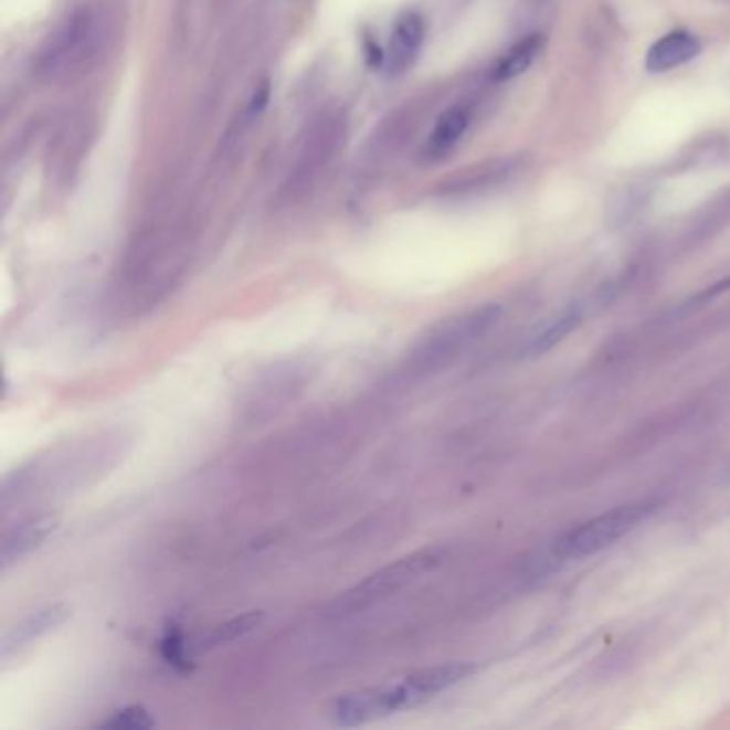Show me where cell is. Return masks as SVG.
I'll list each match as a JSON object with an SVG mask.
<instances>
[{
    "label": "cell",
    "mask_w": 730,
    "mask_h": 730,
    "mask_svg": "<svg viewBox=\"0 0 730 730\" xmlns=\"http://www.w3.org/2000/svg\"><path fill=\"white\" fill-rule=\"evenodd\" d=\"M112 41V18L102 4L82 2L43 39L35 73L43 82H67L93 70Z\"/></svg>",
    "instance_id": "cell-1"
},
{
    "label": "cell",
    "mask_w": 730,
    "mask_h": 730,
    "mask_svg": "<svg viewBox=\"0 0 730 730\" xmlns=\"http://www.w3.org/2000/svg\"><path fill=\"white\" fill-rule=\"evenodd\" d=\"M446 556H448V549L435 544V547L420 549L412 556L401 557V559L383 565L382 570L373 572L371 576H367L364 581H360L348 592L341 593L328 606V615L343 617V615H351V613L373 606L375 602L390 597L392 593L401 592L403 588H408L420 576L433 572L446 559Z\"/></svg>",
    "instance_id": "cell-2"
},
{
    "label": "cell",
    "mask_w": 730,
    "mask_h": 730,
    "mask_svg": "<svg viewBox=\"0 0 730 730\" xmlns=\"http://www.w3.org/2000/svg\"><path fill=\"white\" fill-rule=\"evenodd\" d=\"M501 307L485 305L474 311L456 315L435 326L412 351L410 371L431 373L448 364L461 351L480 341L488 330L499 321Z\"/></svg>",
    "instance_id": "cell-3"
},
{
    "label": "cell",
    "mask_w": 730,
    "mask_h": 730,
    "mask_svg": "<svg viewBox=\"0 0 730 730\" xmlns=\"http://www.w3.org/2000/svg\"><path fill=\"white\" fill-rule=\"evenodd\" d=\"M656 510L654 501H636L627 506H617L592 521H585L570 529L559 542L556 553L561 559H585L597 556L604 549L613 547L617 540L626 538L641 522L647 521Z\"/></svg>",
    "instance_id": "cell-4"
},
{
    "label": "cell",
    "mask_w": 730,
    "mask_h": 730,
    "mask_svg": "<svg viewBox=\"0 0 730 730\" xmlns=\"http://www.w3.org/2000/svg\"><path fill=\"white\" fill-rule=\"evenodd\" d=\"M408 702L399 684L369 688L360 692L339 696L330 707V720L337 727H360L373 720H382L396 711H405Z\"/></svg>",
    "instance_id": "cell-5"
},
{
    "label": "cell",
    "mask_w": 730,
    "mask_h": 730,
    "mask_svg": "<svg viewBox=\"0 0 730 730\" xmlns=\"http://www.w3.org/2000/svg\"><path fill=\"white\" fill-rule=\"evenodd\" d=\"M343 138V125L337 116H321L309 129V136L303 141L294 172L289 176V187L305 191L311 184L324 166L332 159L339 141Z\"/></svg>",
    "instance_id": "cell-6"
},
{
    "label": "cell",
    "mask_w": 730,
    "mask_h": 730,
    "mask_svg": "<svg viewBox=\"0 0 730 730\" xmlns=\"http://www.w3.org/2000/svg\"><path fill=\"white\" fill-rule=\"evenodd\" d=\"M476 668L478 666L474 662L433 664V666L420 668L416 673L408 675L403 679V686H405L408 695L412 696L414 707H420V705L429 702L431 698L451 690L456 684L465 681L467 677H472L476 673Z\"/></svg>",
    "instance_id": "cell-7"
},
{
    "label": "cell",
    "mask_w": 730,
    "mask_h": 730,
    "mask_svg": "<svg viewBox=\"0 0 730 730\" xmlns=\"http://www.w3.org/2000/svg\"><path fill=\"white\" fill-rule=\"evenodd\" d=\"M426 39V22L417 11H405L396 18L388 50H385V70L392 75H401L416 63L417 54Z\"/></svg>",
    "instance_id": "cell-8"
},
{
    "label": "cell",
    "mask_w": 730,
    "mask_h": 730,
    "mask_svg": "<svg viewBox=\"0 0 730 730\" xmlns=\"http://www.w3.org/2000/svg\"><path fill=\"white\" fill-rule=\"evenodd\" d=\"M70 615L71 606L65 602H56V604H47L43 609H36L35 613H31L22 622H18L2 636L0 658H2V662H7L13 654H20L24 647L35 643L36 638H41L50 630L65 624V620Z\"/></svg>",
    "instance_id": "cell-9"
},
{
    "label": "cell",
    "mask_w": 730,
    "mask_h": 730,
    "mask_svg": "<svg viewBox=\"0 0 730 730\" xmlns=\"http://www.w3.org/2000/svg\"><path fill=\"white\" fill-rule=\"evenodd\" d=\"M56 527H59V519L54 515H41V517L20 522L13 529L4 531L2 544H0L2 570H7L11 563L20 561L22 557L31 556L52 536V531Z\"/></svg>",
    "instance_id": "cell-10"
},
{
    "label": "cell",
    "mask_w": 730,
    "mask_h": 730,
    "mask_svg": "<svg viewBox=\"0 0 730 730\" xmlns=\"http://www.w3.org/2000/svg\"><path fill=\"white\" fill-rule=\"evenodd\" d=\"M698 54L700 41L688 31H675L662 36L649 47L645 67L652 73H664L695 61Z\"/></svg>",
    "instance_id": "cell-11"
},
{
    "label": "cell",
    "mask_w": 730,
    "mask_h": 730,
    "mask_svg": "<svg viewBox=\"0 0 730 730\" xmlns=\"http://www.w3.org/2000/svg\"><path fill=\"white\" fill-rule=\"evenodd\" d=\"M544 47H547V36L542 33L522 36L497 61V65L490 71V80L510 82V80L519 77L542 56Z\"/></svg>",
    "instance_id": "cell-12"
},
{
    "label": "cell",
    "mask_w": 730,
    "mask_h": 730,
    "mask_svg": "<svg viewBox=\"0 0 730 730\" xmlns=\"http://www.w3.org/2000/svg\"><path fill=\"white\" fill-rule=\"evenodd\" d=\"M469 120H472V116H469V109L467 107H463V105L448 107L437 118L431 136L426 139L424 152L431 159H440V157L448 155L454 146L461 141V138L465 136V131L469 127Z\"/></svg>",
    "instance_id": "cell-13"
},
{
    "label": "cell",
    "mask_w": 730,
    "mask_h": 730,
    "mask_svg": "<svg viewBox=\"0 0 730 730\" xmlns=\"http://www.w3.org/2000/svg\"><path fill=\"white\" fill-rule=\"evenodd\" d=\"M583 321V314L579 309H568L561 315H557L553 321H549L542 330L533 332L527 346L522 348L525 356H542L544 351L556 348L561 343L572 330H576Z\"/></svg>",
    "instance_id": "cell-14"
},
{
    "label": "cell",
    "mask_w": 730,
    "mask_h": 730,
    "mask_svg": "<svg viewBox=\"0 0 730 730\" xmlns=\"http://www.w3.org/2000/svg\"><path fill=\"white\" fill-rule=\"evenodd\" d=\"M266 622V613L264 611H248L244 615H239L221 626L214 627L209 636L195 645V649H204V647H216V645H228L234 643L239 638H243L246 634L255 632L257 627Z\"/></svg>",
    "instance_id": "cell-15"
},
{
    "label": "cell",
    "mask_w": 730,
    "mask_h": 730,
    "mask_svg": "<svg viewBox=\"0 0 730 730\" xmlns=\"http://www.w3.org/2000/svg\"><path fill=\"white\" fill-rule=\"evenodd\" d=\"M157 727L155 716L141 707V705H129L118 711H114L105 722L99 724V729L109 730H146Z\"/></svg>",
    "instance_id": "cell-16"
},
{
    "label": "cell",
    "mask_w": 730,
    "mask_h": 730,
    "mask_svg": "<svg viewBox=\"0 0 730 730\" xmlns=\"http://www.w3.org/2000/svg\"><path fill=\"white\" fill-rule=\"evenodd\" d=\"M195 647L184 638V634L178 627H170L161 641V654L166 662H170L176 668H189L191 654Z\"/></svg>",
    "instance_id": "cell-17"
}]
</instances>
